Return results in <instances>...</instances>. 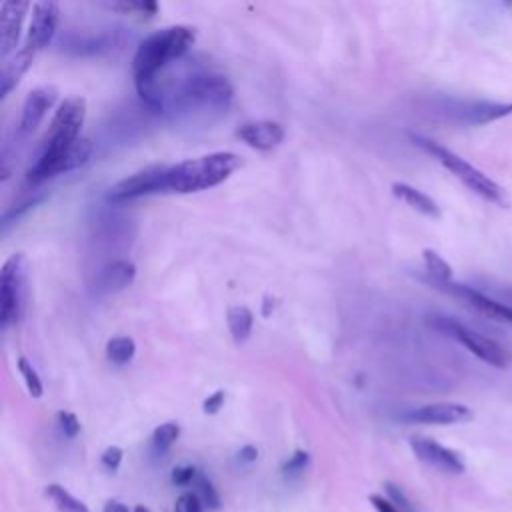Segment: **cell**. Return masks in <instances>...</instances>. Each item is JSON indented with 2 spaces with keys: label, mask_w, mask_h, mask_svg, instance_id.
<instances>
[{
  "label": "cell",
  "mask_w": 512,
  "mask_h": 512,
  "mask_svg": "<svg viewBox=\"0 0 512 512\" xmlns=\"http://www.w3.org/2000/svg\"><path fill=\"white\" fill-rule=\"evenodd\" d=\"M122 456H124V453H122L120 446H109L107 451L100 455V463H102L104 468L110 470V473H114V470L120 468Z\"/></svg>",
  "instance_id": "1f68e13d"
},
{
  "label": "cell",
  "mask_w": 512,
  "mask_h": 512,
  "mask_svg": "<svg viewBox=\"0 0 512 512\" xmlns=\"http://www.w3.org/2000/svg\"><path fill=\"white\" fill-rule=\"evenodd\" d=\"M58 426H60L62 434L68 438H75L80 433V421L77 419V414H72V413H65V411L58 413Z\"/></svg>",
  "instance_id": "f546056e"
},
{
  "label": "cell",
  "mask_w": 512,
  "mask_h": 512,
  "mask_svg": "<svg viewBox=\"0 0 512 512\" xmlns=\"http://www.w3.org/2000/svg\"><path fill=\"white\" fill-rule=\"evenodd\" d=\"M225 399H226L225 391H216L214 394H211V396H208V399L204 401V404H203V411H204L206 414H216L218 411L223 409Z\"/></svg>",
  "instance_id": "836d02e7"
},
{
  "label": "cell",
  "mask_w": 512,
  "mask_h": 512,
  "mask_svg": "<svg viewBox=\"0 0 512 512\" xmlns=\"http://www.w3.org/2000/svg\"><path fill=\"white\" fill-rule=\"evenodd\" d=\"M132 512H151V510H149V508H146V507H142V505H139V507H137V508H134Z\"/></svg>",
  "instance_id": "74e56055"
},
{
  "label": "cell",
  "mask_w": 512,
  "mask_h": 512,
  "mask_svg": "<svg viewBox=\"0 0 512 512\" xmlns=\"http://www.w3.org/2000/svg\"><path fill=\"white\" fill-rule=\"evenodd\" d=\"M411 448L414 456L419 458L421 463L433 466L441 473L446 475H463L466 470V465L461 458V455L455 453L453 448H446L441 443L433 441V438L426 436H413L411 438Z\"/></svg>",
  "instance_id": "5bb4252c"
},
{
  "label": "cell",
  "mask_w": 512,
  "mask_h": 512,
  "mask_svg": "<svg viewBox=\"0 0 512 512\" xmlns=\"http://www.w3.org/2000/svg\"><path fill=\"white\" fill-rule=\"evenodd\" d=\"M371 505L376 512H402L391 498H384L382 495H371Z\"/></svg>",
  "instance_id": "e575fe53"
},
{
  "label": "cell",
  "mask_w": 512,
  "mask_h": 512,
  "mask_svg": "<svg viewBox=\"0 0 512 512\" xmlns=\"http://www.w3.org/2000/svg\"><path fill=\"white\" fill-rule=\"evenodd\" d=\"M193 486L196 488V495L203 498L204 507L213 508V510L221 508V496H218V493H216L214 485L211 483V478H208L206 475L198 473V475H196V480H194V485H193Z\"/></svg>",
  "instance_id": "4316f807"
},
{
  "label": "cell",
  "mask_w": 512,
  "mask_h": 512,
  "mask_svg": "<svg viewBox=\"0 0 512 512\" xmlns=\"http://www.w3.org/2000/svg\"><path fill=\"white\" fill-rule=\"evenodd\" d=\"M47 496L52 500V505L58 508V512H90V508L82 503V500L72 496L68 490L62 488L60 485H48Z\"/></svg>",
  "instance_id": "7402d4cb"
},
{
  "label": "cell",
  "mask_w": 512,
  "mask_h": 512,
  "mask_svg": "<svg viewBox=\"0 0 512 512\" xmlns=\"http://www.w3.org/2000/svg\"><path fill=\"white\" fill-rule=\"evenodd\" d=\"M60 25V0H35L33 16H30L26 37L20 50L37 58L52 40H55Z\"/></svg>",
  "instance_id": "ba28073f"
},
{
  "label": "cell",
  "mask_w": 512,
  "mask_h": 512,
  "mask_svg": "<svg viewBox=\"0 0 512 512\" xmlns=\"http://www.w3.org/2000/svg\"><path fill=\"white\" fill-rule=\"evenodd\" d=\"M102 512H131L127 505H122L120 500H109L107 505H104Z\"/></svg>",
  "instance_id": "8d00e7d4"
},
{
  "label": "cell",
  "mask_w": 512,
  "mask_h": 512,
  "mask_svg": "<svg viewBox=\"0 0 512 512\" xmlns=\"http://www.w3.org/2000/svg\"><path fill=\"white\" fill-rule=\"evenodd\" d=\"M392 194L402 201L404 204H409L411 208H414L416 213H421L424 216H431V218H441V206L436 204V201H433L431 196L426 193L419 191V188H414L406 183H394L392 184Z\"/></svg>",
  "instance_id": "d6986e66"
},
{
  "label": "cell",
  "mask_w": 512,
  "mask_h": 512,
  "mask_svg": "<svg viewBox=\"0 0 512 512\" xmlns=\"http://www.w3.org/2000/svg\"><path fill=\"white\" fill-rule=\"evenodd\" d=\"M505 3H507V5H512V0H505Z\"/></svg>",
  "instance_id": "f35d334b"
},
{
  "label": "cell",
  "mask_w": 512,
  "mask_h": 512,
  "mask_svg": "<svg viewBox=\"0 0 512 512\" xmlns=\"http://www.w3.org/2000/svg\"><path fill=\"white\" fill-rule=\"evenodd\" d=\"M137 277V266L129 260H119V263H112L107 268H102V273L97 277V288L99 295H117V292L127 288L131 282Z\"/></svg>",
  "instance_id": "e0dca14e"
},
{
  "label": "cell",
  "mask_w": 512,
  "mask_h": 512,
  "mask_svg": "<svg viewBox=\"0 0 512 512\" xmlns=\"http://www.w3.org/2000/svg\"><path fill=\"white\" fill-rule=\"evenodd\" d=\"M33 0H3L0 8V58H8L23 45V30Z\"/></svg>",
  "instance_id": "30bf717a"
},
{
  "label": "cell",
  "mask_w": 512,
  "mask_h": 512,
  "mask_svg": "<svg viewBox=\"0 0 512 512\" xmlns=\"http://www.w3.org/2000/svg\"><path fill=\"white\" fill-rule=\"evenodd\" d=\"M409 137H411L414 146H419L421 151H424L426 154H431L433 159L441 162L448 172L456 176V179L468 188V191H473L475 194H478L480 198H485V201H488V203H495L498 206H507V193L503 191V186L495 183L493 179H488L485 172H480L476 166H473L468 161H465L463 156H458L456 152L448 151L446 146L438 144L431 139L421 137V134H409Z\"/></svg>",
  "instance_id": "5b68a950"
},
{
  "label": "cell",
  "mask_w": 512,
  "mask_h": 512,
  "mask_svg": "<svg viewBox=\"0 0 512 512\" xmlns=\"http://www.w3.org/2000/svg\"><path fill=\"white\" fill-rule=\"evenodd\" d=\"M434 285L448 292V295H453L455 298L463 300L466 307L475 308L478 315H483L490 320H496V322H510L512 325V307L505 305V302H498L493 300L490 297L483 295V292H478L476 288H470L466 285H458L455 280H446V282H436L433 280Z\"/></svg>",
  "instance_id": "7c38bea8"
},
{
  "label": "cell",
  "mask_w": 512,
  "mask_h": 512,
  "mask_svg": "<svg viewBox=\"0 0 512 512\" xmlns=\"http://www.w3.org/2000/svg\"><path fill=\"white\" fill-rule=\"evenodd\" d=\"M433 322L438 330L461 342L466 350L473 352L476 359L490 364V367H495V369L510 367L512 354L508 349L503 347V344H498L496 340L485 337V334H480L473 329L461 325V322H456L455 319L438 317Z\"/></svg>",
  "instance_id": "52a82bcc"
},
{
  "label": "cell",
  "mask_w": 512,
  "mask_h": 512,
  "mask_svg": "<svg viewBox=\"0 0 512 512\" xmlns=\"http://www.w3.org/2000/svg\"><path fill=\"white\" fill-rule=\"evenodd\" d=\"M310 463V455L305 453V451H297L295 455H292L288 461L285 463V466H282V475H285L287 478H292V476H298L302 475L307 470Z\"/></svg>",
  "instance_id": "83f0119b"
},
{
  "label": "cell",
  "mask_w": 512,
  "mask_h": 512,
  "mask_svg": "<svg viewBox=\"0 0 512 512\" xmlns=\"http://www.w3.org/2000/svg\"><path fill=\"white\" fill-rule=\"evenodd\" d=\"M181 436V426L179 423H164L154 428L152 433V444L156 451H169V448L179 441Z\"/></svg>",
  "instance_id": "d4e9b609"
},
{
  "label": "cell",
  "mask_w": 512,
  "mask_h": 512,
  "mask_svg": "<svg viewBox=\"0 0 512 512\" xmlns=\"http://www.w3.org/2000/svg\"><path fill=\"white\" fill-rule=\"evenodd\" d=\"M18 372H20V376H23L28 394L33 396V399H40V396H43V392H45L43 381H40L38 372L35 371L33 364H30L25 357L18 359Z\"/></svg>",
  "instance_id": "484cf974"
},
{
  "label": "cell",
  "mask_w": 512,
  "mask_h": 512,
  "mask_svg": "<svg viewBox=\"0 0 512 512\" xmlns=\"http://www.w3.org/2000/svg\"><path fill=\"white\" fill-rule=\"evenodd\" d=\"M97 3L114 15L139 18H154L161 8V0H97Z\"/></svg>",
  "instance_id": "ffe728a7"
},
{
  "label": "cell",
  "mask_w": 512,
  "mask_h": 512,
  "mask_svg": "<svg viewBox=\"0 0 512 512\" xmlns=\"http://www.w3.org/2000/svg\"><path fill=\"white\" fill-rule=\"evenodd\" d=\"M258 458V451L255 446H243L240 448V453H238V461L243 463V465H250V463H255Z\"/></svg>",
  "instance_id": "d590c367"
},
{
  "label": "cell",
  "mask_w": 512,
  "mask_h": 512,
  "mask_svg": "<svg viewBox=\"0 0 512 512\" xmlns=\"http://www.w3.org/2000/svg\"><path fill=\"white\" fill-rule=\"evenodd\" d=\"M58 102V89L52 85L37 87L28 92V97L23 104V112H20L18 120V134L20 137H33L38 131L40 124L45 122L48 112L55 109Z\"/></svg>",
  "instance_id": "4fadbf2b"
},
{
  "label": "cell",
  "mask_w": 512,
  "mask_h": 512,
  "mask_svg": "<svg viewBox=\"0 0 512 512\" xmlns=\"http://www.w3.org/2000/svg\"><path fill=\"white\" fill-rule=\"evenodd\" d=\"M475 419V413L466 404L458 402H434L424 404L404 414V421L414 424H461Z\"/></svg>",
  "instance_id": "9a60e30c"
},
{
  "label": "cell",
  "mask_w": 512,
  "mask_h": 512,
  "mask_svg": "<svg viewBox=\"0 0 512 512\" xmlns=\"http://www.w3.org/2000/svg\"><path fill=\"white\" fill-rule=\"evenodd\" d=\"M384 490H386V495H389L392 503L399 507L402 512H414L411 500L406 498V495L402 493L401 486H396L394 483H384Z\"/></svg>",
  "instance_id": "4dcf8cb0"
},
{
  "label": "cell",
  "mask_w": 512,
  "mask_h": 512,
  "mask_svg": "<svg viewBox=\"0 0 512 512\" xmlns=\"http://www.w3.org/2000/svg\"><path fill=\"white\" fill-rule=\"evenodd\" d=\"M198 470L194 466H176L172 470V483L176 486H191L194 485Z\"/></svg>",
  "instance_id": "d6a6232c"
},
{
  "label": "cell",
  "mask_w": 512,
  "mask_h": 512,
  "mask_svg": "<svg viewBox=\"0 0 512 512\" xmlns=\"http://www.w3.org/2000/svg\"><path fill=\"white\" fill-rule=\"evenodd\" d=\"M243 166V159L236 152L221 151L198 159H188L176 164H166L164 188L166 193L193 194L223 184Z\"/></svg>",
  "instance_id": "277c9868"
},
{
  "label": "cell",
  "mask_w": 512,
  "mask_h": 512,
  "mask_svg": "<svg viewBox=\"0 0 512 512\" xmlns=\"http://www.w3.org/2000/svg\"><path fill=\"white\" fill-rule=\"evenodd\" d=\"M196 43V28L186 25L166 26L146 37L132 58V78L137 92L149 90L164 70L184 58Z\"/></svg>",
  "instance_id": "3957f363"
},
{
  "label": "cell",
  "mask_w": 512,
  "mask_h": 512,
  "mask_svg": "<svg viewBox=\"0 0 512 512\" xmlns=\"http://www.w3.org/2000/svg\"><path fill=\"white\" fill-rule=\"evenodd\" d=\"M423 260L426 265L428 275H431L436 282H446L453 280V266L448 265V260H444L441 255L434 253L433 248H426L423 253Z\"/></svg>",
  "instance_id": "cb8c5ba5"
},
{
  "label": "cell",
  "mask_w": 512,
  "mask_h": 512,
  "mask_svg": "<svg viewBox=\"0 0 512 512\" xmlns=\"http://www.w3.org/2000/svg\"><path fill=\"white\" fill-rule=\"evenodd\" d=\"M87 122V100L68 97L52 114L48 134L37 161L30 166L26 183L38 186L55 176L67 174L85 166L92 156V142L82 139L80 132Z\"/></svg>",
  "instance_id": "7a4b0ae2"
},
{
  "label": "cell",
  "mask_w": 512,
  "mask_h": 512,
  "mask_svg": "<svg viewBox=\"0 0 512 512\" xmlns=\"http://www.w3.org/2000/svg\"><path fill=\"white\" fill-rule=\"evenodd\" d=\"M35 58L26 55L25 50H16L15 55H10L8 58L3 60V75H0V99H6L10 92H13L20 78H23L30 65H33Z\"/></svg>",
  "instance_id": "ac0fdd59"
},
{
  "label": "cell",
  "mask_w": 512,
  "mask_h": 512,
  "mask_svg": "<svg viewBox=\"0 0 512 512\" xmlns=\"http://www.w3.org/2000/svg\"><path fill=\"white\" fill-rule=\"evenodd\" d=\"M26 302V258L10 256L0 270V325L8 329L20 320Z\"/></svg>",
  "instance_id": "8992f818"
},
{
  "label": "cell",
  "mask_w": 512,
  "mask_h": 512,
  "mask_svg": "<svg viewBox=\"0 0 512 512\" xmlns=\"http://www.w3.org/2000/svg\"><path fill=\"white\" fill-rule=\"evenodd\" d=\"M174 512H204V503L196 493L188 490V493H183L179 498H176Z\"/></svg>",
  "instance_id": "f1b7e54d"
},
{
  "label": "cell",
  "mask_w": 512,
  "mask_h": 512,
  "mask_svg": "<svg viewBox=\"0 0 512 512\" xmlns=\"http://www.w3.org/2000/svg\"><path fill=\"white\" fill-rule=\"evenodd\" d=\"M164 174H166V164H154L149 169H142L134 172L127 179L114 184L107 198L110 203H127L134 201V198L151 196V194H166L164 188Z\"/></svg>",
  "instance_id": "9c48e42d"
},
{
  "label": "cell",
  "mask_w": 512,
  "mask_h": 512,
  "mask_svg": "<svg viewBox=\"0 0 512 512\" xmlns=\"http://www.w3.org/2000/svg\"><path fill=\"white\" fill-rule=\"evenodd\" d=\"M448 114L463 127H485L512 114V102H486V100H456L448 102Z\"/></svg>",
  "instance_id": "8fae6325"
},
{
  "label": "cell",
  "mask_w": 512,
  "mask_h": 512,
  "mask_svg": "<svg viewBox=\"0 0 512 512\" xmlns=\"http://www.w3.org/2000/svg\"><path fill=\"white\" fill-rule=\"evenodd\" d=\"M236 137L246 146L260 152H268L285 141V127L275 120H253L236 131Z\"/></svg>",
  "instance_id": "2e32d148"
},
{
  "label": "cell",
  "mask_w": 512,
  "mask_h": 512,
  "mask_svg": "<svg viewBox=\"0 0 512 512\" xmlns=\"http://www.w3.org/2000/svg\"><path fill=\"white\" fill-rule=\"evenodd\" d=\"M137 354V342L131 337H114L107 344V359L112 364H127Z\"/></svg>",
  "instance_id": "603a6c76"
},
{
  "label": "cell",
  "mask_w": 512,
  "mask_h": 512,
  "mask_svg": "<svg viewBox=\"0 0 512 512\" xmlns=\"http://www.w3.org/2000/svg\"><path fill=\"white\" fill-rule=\"evenodd\" d=\"M139 97L151 109L171 114L188 122H208L221 119L233 102V87L226 77L206 67H198L193 60L176 75L162 72L154 85Z\"/></svg>",
  "instance_id": "6da1fadb"
},
{
  "label": "cell",
  "mask_w": 512,
  "mask_h": 512,
  "mask_svg": "<svg viewBox=\"0 0 512 512\" xmlns=\"http://www.w3.org/2000/svg\"><path fill=\"white\" fill-rule=\"evenodd\" d=\"M226 325H228V330H231L233 340L236 344H240L250 337V332H253L255 317H253V312H250V308H246V307H233L226 312Z\"/></svg>",
  "instance_id": "44dd1931"
}]
</instances>
